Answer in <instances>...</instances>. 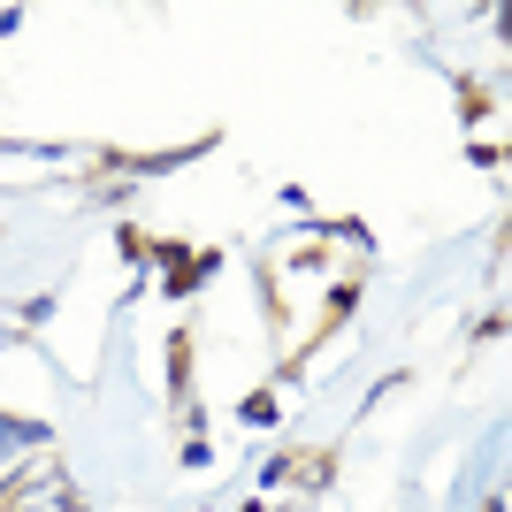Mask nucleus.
<instances>
[{
	"instance_id": "1",
	"label": "nucleus",
	"mask_w": 512,
	"mask_h": 512,
	"mask_svg": "<svg viewBox=\"0 0 512 512\" xmlns=\"http://www.w3.org/2000/svg\"><path fill=\"white\" fill-rule=\"evenodd\" d=\"M8 512H77V505H69V490H62V474H54V482H31V490H23L16 505H8Z\"/></svg>"
},
{
	"instance_id": "2",
	"label": "nucleus",
	"mask_w": 512,
	"mask_h": 512,
	"mask_svg": "<svg viewBox=\"0 0 512 512\" xmlns=\"http://www.w3.org/2000/svg\"><path fill=\"white\" fill-rule=\"evenodd\" d=\"M23 444H39V428H16V421H0V459H8V451H23Z\"/></svg>"
}]
</instances>
